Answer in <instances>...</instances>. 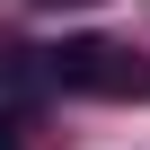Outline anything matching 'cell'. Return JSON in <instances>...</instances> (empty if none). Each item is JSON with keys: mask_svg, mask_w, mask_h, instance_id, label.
<instances>
[{"mask_svg": "<svg viewBox=\"0 0 150 150\" xmlns=\"http://www.w3.org/2000/svg\"><path fill=\"white\" fill-rule=\"evenodd\" d=\"M44 71H53V88H80V97H150V62L106 35H62Z\"/></svg>", "mask_w": 150, "mask_h": 150, "instance_id": "obj_1", "label": "cell"}, {"mask_svg": "<svg viewBox=\"0 0 150 150\" xmlns=\"http://www.w3.org/2000/svg\"><path fill=\"white\" fill-rule=\"evenodd\" d=\"M18 132H27V124H18V115H0V150H27V141H18Z\"/></svg>", "mask_w": 150, "mask_h": 150, "instance_id": "obj_2", "label": "cell"}, {"mask_svg": "<svg viewBox=\"0 0 150 150\" xmlns=\"http://www.w3.org/2000/svg\"><path fill=\"white\" fill-rule=\"evenodd\" d=\"M44 9H88V0H44Z\"/></svg>", "mask_w": 150, "mask_h": 150, "instance_id": "obj_3", "label": "cell"}]
</instances>
